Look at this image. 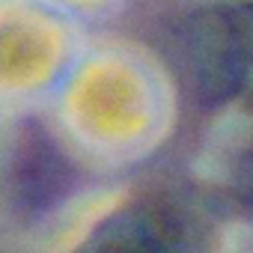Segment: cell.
I'll return each instance as SVG.
<instances>
[{
    "label": "cell",
    "mask_w": 253,
    "mask_h": 253,
    "mask_svg": "<svg viewBox=\"0 0 253 253\" xmlns=\"http://www.w3.org/2000/svg\"><path fill=\"white\" fill-rule=\"evenodd\" d=\"M244 182H247L250 191H253V146H250V155H247V161H244Z\"/></svg>",
    "instance_id": "cell-1"
}]
</instances>
